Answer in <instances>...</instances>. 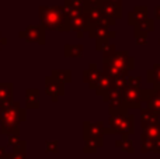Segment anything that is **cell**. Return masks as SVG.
I'll use <instances>...</instances> for the list:
<instances>
[{"label":"cell","instance_id":"cell-1","mask_svg":"<svg viewBox=\"0 0 160 159\" xmlns=\"http://www.w3.org/2000/svg\"><path fill=\"white\" fill-rule=\"evenodd\" d=\"M42 25L49 30L68 31L70 30L69 17L65 13V8L62 7H41L39 8Z\"/></svg>","mask_w":160,"mask_h":159},{"label":"cell","instance_id":"cell-2","mask_svg":"<svg viewBox=\"0 0 160 159\" xmlns=\"http://www.w3.org/2000/svg\"><path fill=\"white\" fill-rule=\"evenodd\" d=\"M20 37L28 39L32 42H45V27L44 25H35V27H28L25 31L20 33Z\"/></svg>","mask_w":160,"mask_h":159},{"label":"cell","instance_id":"cell-3","mask_svg":"<svg viewBox=\"0 0 160 159\" xmlns=\"http://www.w3.org/2000/svg\"><path fill=\"white\" fill-rule=\"evenodd\" d=\"M11 99H13V85L0 83V107L10 104Z\"/></svg>","mask_w":160,"mask_h":159},{"label":"cell","instance_id":"cell-4","mask_svg":"<svg viewBox=\"0 0 160 159\" xmlns=\"http://www.w3.org/2000/svg\"><path fill=\"white\" fill-rule=\"evenodd\" d=\"M62 92H63V86L61 82L53 78H47V93L52 96L53 100L56 99L55 95H62Z\"/></svg>","mask_w":160,"mask_h":159},{"label":"cell","instance_id":"cell-5","mask_svg":"<svg viewBox=\"0 0 160 159\" xmlns=\"http://www.w3.org/2000/svg\"><path fill=\"white\" fill-rule=\"evenodd\" d=\"M82 45H66L65 47V55L68 56H76V55H82Z\"/></svg>","mask_w":160,"mask_h":159},{"label":"cell","instance_id":"cell-6","mask_svg":"<svg viewBox=\"0 0 160 159\" xmlns=\"http://www.w3.org/2000/svg\"><path fill=\"white\" fill-rule=\"evenodd\" d=\"M52 78L59 82H70V72H66V70H63V72H61V70L52 72Z\"/></svg>","mask_w":160,"mask_h":159},{"label":"cell","instance_id":"cell-7","mask_svg":"<svg viewBox=\"0 0 160 159\" xmlns=\"http://www.w3.org/2000/svg\"><path fill=\"white\" fill-rule=\"evenodd\" d=\"M117 145H118V146H121V148L124 149V151H129V152H133L132 144H131L129 141L127 140V138H125L124 141H118V142H117Z\"/></svg>","mask_w":160,"mask_h":159},{"label":"cell","instance_id":"cell-8","mask_svg":"<svg viewBox=\"0 0 160 159\" xmlns=\"http://www.w3.org/2000/svg\"><path fill=\"white\" fill-rule=\"evenodd\" d=\"M7 159H25V152H17L13 151V154L8 155Z\"/></svg>","mask_w":160,"mask_h":159},{"label":"cell","instance_id":"cell-9","mask_svg":"<svg viewBox=\"0 0 160 159\" xmlns=\"http://www.w3.org/2000/svg\"><path fill=\"white\" fill-rule=\"evenodd\" d=\"M56 145H58V144L56 142H48V148H47V151L48 152H52V151H56Z\"/></svg>","mask_w":160,"mask_h":159},{"label":"cell","instance_id":"cell-10","mask_svg":"<svg viewBox=\"0 0 160 159\" xmlns=\"http://www.w3.org/2000/svg\"><path fill=\"white\" fill-rule=\"evenodd\" d=\"M8 154L4 151V148H0V159H7Z\"/></svg>","mask_w":160,"mask_h":159}]
</instances>
